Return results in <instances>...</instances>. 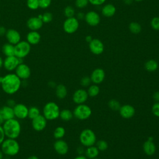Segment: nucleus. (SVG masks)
Instances as JSON below:
<instances>
[{"label":"nucleus","instance_id":"1","mask_svg":"<svg viewBox=\"0 0 159 159\" xmlns=\"http://www.w3.org/2000/svg\"><path fill=\"white\" fill-rule=\"evenodd\" d=\"M21 80L15 73H8L1 76V87L2 91L9 95L16 93L21 87Z\"/></svg>","mask_w":159,"mask_h":159},{"label":"nucleus","instance_id":"2","mask_svg":"<svg viewBox=\"0 0 159 159\" xmlns=\"http://www.w3.org/2000/svg\"><path fill=\"white\" fill-rule=\"evenodd\" d=\"M2 128L6 138H18L21 132V125L16 118L5 120L2 124Z\"/></svg>","mask_w":159,"mask_h":159},{"label":"nucleus","instance_id":"3","mask_svg":"<svg viewBox=\"0 0 159 159\" xmlns=\"http://www.w3.org/2000/svg\"><path fill=\"white\" fill-rule=\"evenodd\" d=\"M0 146L3 154L7 156H15L20 151V145L16 139H5Z\"/></svg>","mask_w":159,"mask_h":159},{"label":"nucleus","instance_id":"4","mask_svg":"<svg viewBox=\"0 0 159 159\" xmlns=\"http://www.w3.org/2000/svg\"><path fill=\"white\" fill-rule=\"evenodd\" d=\"M43 116L47 120H55L60 116V110L59 106L55 102H48L43 107Z\"/></svg>","mask_w":159,"mask_h":159},{"label":"nucleus","instance_id":"5","mask_svg":"<svg viewBox=\"0 0 159 159\" xmlns=\"http://www.w3.org/2000/svg\"><path fill=\"white\" fill-rule=\"evenodd\" d=\"M81 143L85 147L93 146L96 142V137L94 132L89 129L83 130L80 135Z\"/></svg>","mask_w":159,"mask_h":159},{"label":"nucleus","instance_id":"6","mask_svg":"<svg viewBox=\"0 0 159 159\" xmlns=\"http://www.w3.org/2000/svg\"><path fill=\"white\" fill-rule=\"evenodd\" d=\"M73 114L76 118L80 120H85L91 116L92 111L88 106L81 104L75 108Z\"/></svg>","mask_w":159,"mask_h":159},{"label":"nucleus","instance_id":"7","mask_svg":"<svg viewBox=\"0 0 159 159\" xmlns=\"http://www.w3.org/2000/svg\"><path fill=\"white\" fill-rule=\"evenodd\" d=\"M31 50V45L27 41H20L15 45V56L22 59L27 57Z\"/></svg>","mask_w":159,"mask_h":159},{"label":"nucleus","instance_id":"8","mask_svg":"<svg viewBox=\"0 0 159 159\" xmlns=\"http://www.w3.org/2000/svg\"><path fill=\"white\" fill-rule=\"evenodd\" d=\"M79 26V20L75 17L66 18L63 24V30L68 34H72L76 32L78 30Z\"/></svg>","mask_w":159,"mask_h":159},{"label":"nucleus","instance_id":"9","mask_svg":"<svg viewBox=\"0 0 159 159\" xmlns=\"http://www.w3.org/2000/svg\"><path fill=\"white\" fill-rule=\"evenodd\" d=\"M21 60L22 59L17 58L15 55L6 57V58L4 60L3 66L7 71H14L16 69L17 66L22 63Z\"/></svg>","mask_w":159,"mask_h":159},{"label":"nucleus","instance_id":"10","mask_svg":"<svg viewBox=\"0 0 159 159\" xmlns=\"http://www.w3.org/2000/svg\"><path fill=\"white\" fill-rule=\"evenodd\" d=\"M16 73L15 74L20 79V80H27L30 78L31 75V70L30 67L24 63H20L16 69L15 70Z\"/></svg>","mask_w":159,"mask_h":159},{"label":"nucleus","instance_id":"11","mask_svg":"<svg viewBox=\"0 0 159 159\" xmlns=\"http://www.w3.org/2000/svg\"><path fill=\"white\" fill-rule=\"evenodd\" d=\"M15 118L18 119H25L28 117V107L22 103H18L13 107Z\"/></svg>","mask_w":159,"mask_h":159},{"label":"nucleus","instance_id":"12","mask_svg":"<svg viewBox=\"0 0 159 159\" xmlns=\"http://www.w3.org/2000/svg\"><path fill=\"white\" fill-rule=\"evenodd\" d=\"M84 19L89 25L92 27L97 26L101 22V17L99 14L94 11H90L86 12Z\"/></svg>","mask_w":159,"mask_h":159},{"label":"nucleus","instance_id":"13","mask_svg":"<svg viewBox=\"0 0 159 159\" xmlns=\"http://www.w3.org/2000/svg\"><path fill=\"white\" fill-rule=\"evenodd\" d=\"M89 48L92 53L99 55L103 53L104 46L102 42L98 39H93L89 43Z\"/></svg>","mask_w":159,"mask_h":159},{"label":"nucleus","instance_id":"14","mask_svg":"<svg viewBox=\"0 0 159 159\" xmlns=\"http://www.w3.org/2000/svg\"><path fill=\"white\" fill-rule=\"evenodd\" d=\"M47 120L42 114H40L32 120V127L37 132L43 130L47 126Z\"/></svg>","mask_w":159,"mask_h":159},{"label":"nucleus","instance_id":"15","mask_svg":"<svg viewBox=\"0 0 159 159\" xmlns=\"http://www.w3.org/2000/svg\"><path fill=\"white\" fill-rule=\"evenodd\" d=\"M88 98V93L83 89H78L75 91L73 95V101L78 104H83L86 101Z\"/></svg>","mask_w":159,"mask_h":159},{"label":"nucleus","instance_id":"16","mask_svg":"<svg viewBox=\"0 0 159 159\" xmlns=\"http://www.w3.org/2000/svg\"><path fill=\"white\" fill-rule=\"evenodd\" d=\"M5 36L8 43L14 45L20 41V33L14 29H9L7 30Z\"/></svg>","mask_w":159,"mask_h":159},{"label":"nucleus","instance_id":"17","mask_svg":"<svg viewBox=\"0 0 159 159\" xmlns=\"http://www.w3.org/2000/svg\"><path fill=\"white\" fill-rule=\"evenodd\" d=\"M42 20L39 17H30L27 21V26L30 30L37 31L43 25Z\"/></svg>","mask_w":159,"mask_h":159},{"label":"nucleus","instance_id":"18","mask_svg":"<svg viewBox=\"0 0 159 159\" xmlns=\"http://www.w3.org/2000/svg\"><path fill=\"white\" fill-rule=\"evenodd\" d=\"M105 78V72L102 68H98L94 70L91 75L90 78L91 81L94 84H100L101 83Z\"/></svg>","mask_w":159,"mask_h":159},{"label":"nucleus","instance_id":"19","mask_svg":"<svg viewBox=\"0 0 159 159\" xmlns=\"http://www.w3.org/2000/svg\"><path fill=\"white\" fill-rule=\"evenodd\" d=\"M53 148L55 152L59 155H65L68 152V145L67 143L61 139L57 140L54 144Z\"/></svg>","mask_w":159,"mask_h":159},{"label":"nucleus","instance_id":"20","mask_svg":"<svg viewBox=\"0 0 159 159\" xmlns=\"http://www.w3.org/2000/svg\"><path fill=\"white\" fill-rule=\"evenodd\" d=\"M119 111L121 117L124 119L132 118L135 112L134 107L130 104H125L120 106Z\"/></svg>","mask_w":159,"mask_h":159},{"label":"nucleus","instance_id":"21","mask_svg":"<svg viewBox=\"0 0 159 159\" xmlns=\"http://www.w3.org/2000/svg\"><path fill=\"white\" fill-rule=\"evenodd\" d=\"M0 114L2 116L4 120L15 118L13 107H9L7 105L3 106L0 108Z\"/></svg>","mask_w":159,"mask_h":159},{"label":"nucleus","instance_id":"22","mask_svg":"<svg viewBox=\"0 0 159 159\" xmlns=\"http://www.w3.org/2000/svg\"><path fill=\"white\" fill-rule=\"evenodd\" d=\"M116 12V7L111 3L106 4L101 9V14L106 17H111L114 16Z\"/></svg>","mask_w":159,"mask_h":159},{"label":"nucleus","instance_id":"23","mask_svg":"<svg viewBox=\"0 0 159 159\" xmlns=\"http://www.w3.org/2000/svg\"><path fill=\"white\" fill-rule=\"evenodd\" d=\"M41 39V36L37 31L30 30L27 35V42L30 45L38 44Z\"/></svg>","mask_w":159,"mask_h":159},{"label":"nucleus","instance_id":"24","mask_svg":"<svg viewBox=\"0 0 159 159\" xmlns=\"http://www.w3.org/2000/svg\"><path fill=\"white\" fill-rule=\"evenodd\" d=\"M143 150L147 155H152L156 151V146L155 143L150 140H147L143 145Z\"/></svg>","mask_w":159,"mask_h":159},{"label":"nucleus","instance_id":"25","mask_svg":"<svg viewBox=\"0 0 159 159\" xmlns=\"http://www.w3.org/2000/svg\"><path fill=\"white\" fill-rule=\"evenodd\" d=\"M2 51L6 57L15 55V45L10 43H6L3 45Z\"/></svg>","mask_w":159,"mask_h":159},{"label":"nucleus","instance_id":"26","mask_svg":"<svg viewBox=\"0 0 159 159\" xmlns=\"http://www.w3.org/2000/svg\"><path fill=\"white\" fill-rule=\"evenodd\" d=\"M67 93V89L65 85L60 84L55 87V94L58 99H64L66 96Z\"/></svg>","mask_w":159,"mask_h":159},{"label":"nucleus","instance_id":"27","mask_svg":"<svg viewBox=\"0 0 159 159\" xmlns=\"http://www.w3.org/2000/svg\"><path fill=\"white\" fill-rule=\"evenodd\" d=\"M144 67L147 71L149 72H153L158 69V63L156 60L153 59H150L145 63Z\"/></svg>","mask_w":159,"mask_h":159},{"label":"nucleus","instance_id":"28","mask_svg":"<svg viewBox=\"0 0 159 159\" xmlns=\"http://www.w3.org/2000/svg\"><path fill=\"white\" fill-rule=\"evenodd\" d=\"M85 154L87 158L93 159L94 158H96L98 155H99V150L96 147L90 146L87 148L85 152Z\"/></svg>","mask_w":159,"mask_h":159},{"label":"nucleus","instance_id":"29","mask_svg":"<svg viewBox=\"0 0 159 159\" xmlns=\"http://www.w3.org/2000/svg\"><path fill=\"white\" fill-rule=\"evenodd\" d=\"M73 112L70 110L65 109L60 111L59 117L61 120L64 121H69L73 118Z\"/></svg>","mask_w":159,"mask_h":159},{"label":"nucleus","instance_id":"30","mask_svg":"<svg viewBox=\"0 0 159 159\" xmlns=\"http://www.w3.org/2000/svg\"><path fill=\"white\" fill-rule=\"evenodd\" d=\"M130 32L134 34H138L142 31L141 25L137 22H132L129 25Z\"/></svg>","mask_w":159,"mask_h":159},{"label":"nucleus","instance_id":"31","mask_svg":"<svg viewBox=\"0 0 159 159\" xmlns=\"http://www.w3.org/2000/svg\"><path fill=\"white\" fill-rule=\"evenodd\" d=\"M40 114V111L37 107L32 106L30 108H29L28 117L29 119H30L31 120L35 118L36 117H37Z\"/></svg>","mask_w":159,"mask_h":159},{"label":"nucleus","instance_id":"32","mask_svg":"<svg viewBox=\"0 0 159 159\" xmlns=\"http://www.w3.org/2000/svg\"><path fill=\"white\" fill-rule=\"evenodd\" d=\"M65 134V129L61 126H58L53 131V137L56 139H61Z\"/></svg>","mask_w":159,"mask_h":159},{"label":"nucleus","instance_id":"33","mask_svg":"<svg viewBox=\"0 0 159 159\" xmlns=\"http://www.w3.org/2000/svg\"><path fill=\"white\" fill-rule=\"evenodd\" d=\"M87 93L90 97H95L99 93V88L96 84L91 85L89 87Z\"/></svg>","mask_w":159,"mask_h":159},{"label":"nucleus","instance_id":"34","mask_svg":"<svg viewBox=\"0 0 159 159\" xmlns=\"http://www.w3.org/2000/svg\"><path fill=\"white\" fill-rule=\"evenodd\" d=\"M63 13H64L65 16L66 17V18L74 17V16L75 14V10L74 7H72L71 6H67L65 7Z\"/></svg>","mask_w":159,"mask_h":159},{"label":"nucleus","instance_id":"35","mask_svg":"<svg viewBox=\"0 0 159 159\" xmlns=\"http://www.w3.org/2000/svg\"><path fill=\"white\" fill-rule=\"evenodd\" d=\"M108 106L109 108L113 111H118L120 107V104L116 99H111L108 102Z\"/></svg>","mask_w":159,"mask_h":159},{"label":"nucleus","instance_id":"36","mask_svg":"<svg viewBox=\"0 0 159 159\" xmlns=\"http://www.w3.org/2000/svg\"><path fill=\"white\" fill-rule=\"evenodd\" d=\"M27 6L31 10H36L39 7V0H27Z\"/></svg>","mask_w":159,"mask_h":159},{"label":"nucleus","instance_id":"37","mask_svg":"<svg viewBox=\"0 0 159 159\" xmlns=\"http://www.w3.org/2000/svg\"><path fill=\"white\" fill-rule=\"evenodd\" d=\"M96 147L98 148L99 151H105L108 147V144L106 140H100L97 142Z\"/></svg>","mask_w":159,"mask_h":159},{"label":"nucleus","instance_id":"38","mask_svg":"<svg viewBox=\"0 0 159 159\" xmlns=\"http://www.w3.org/2000/svg\"><path fill=\"white\" fill-rule=\"evenodd\" d=\"M53 19V15L51 12H46L42 14V20L43 23H49Z\"/></svg>","mask_w":159,"mask_h":159},{"label":"nucleus","instance_id":"39","mask_svg":"<svg viewBox=\"0 0 159 159\" xmlns=\"http://www.w3.org/2000/svg\"><path fill=\"white\" fill-rule=\"evenodd\" d=\"M150 25L155 30H159V17H154L150 20Z\"/></svg>","mask_w":159,"mask_h":159},{"label":"nucleus","instance_id":"40","mask_svg":"<svg viewBox=\"0 0 159 159\" xmlns=\"http://www.w3.org/2000/svg\"><path fill=\"white\" fill-rule=\"evenodd\" d=\"M88 0H76L75 1V5L79 9H83L86 7L88 4Z\"/></svg>","mask_w":159,"mask_h":159},{"label":"nucleus","instance_id":"41","mask_svg":"<svg viewBox=\"0 0 159 159\" xmlns=\"http://www.w3.org/2000/svg\"><path fill=\"white\" fill-rule=\"evenodd\" d=\"M39 7L42 9H47L48 7L52 2V0H39Z\"/></svg>","mask_w":159,"mask_h":159},{"label":"nucleus","instance_id":"42","mask_svg":"<svg viewBox=\"0 0 159 159\" xmlns=\"http://www.w3.org/2000/svg\"><path fill=\"white\" fill-rule=\"evenodd\" d=\"M91 82V80L90 77L84 76L83 78H81V80L80 81V84L81 86H83L84 87H86L90 84Z\"/></svg>","mask_w":159,"mask_h":159},{"label":"nucleus","instance_id":"43","mask_svg":"<svg viewBox=\"0 0 159 159\" xmlns=\"http://www.w3.org/2000/svg\"><path fill=\"white\" fill-rule=\"evenodd\" d=\"M152 112L154 116L157 117H159V102H156L152 106Z\"/></svg>","mask_w":159,"mask_h":159},{"label":"nucleus","instance_id":"44","mask_svg":"<svg viewBox=\"0 0 159 159\" xmlns=\"http://www.w3.org/2000/svg\"><path fill=\"white\" fill-rule=\"evenodd\" d=\"M88 2L93 6H101L105 3L106 0H88Z\"/></svg>","mask_w":159,"mask_h":159},{"label":"nucleus","instance_id":"45","mask_svg":"<svg viewBox=\"0 0 159 159\" xmlns=\"http://www.w3.org/2000/svg\"><path fill=\"white\" fill-rule=\"evenodd\" d=\"M6 139V135L2 128V125H0V145L2 143V142L4 140Z\"/></svg>","mask_w":159,"mask_h":159},{"label":"nucleus","instance_id":"46","mask_svg":"<svg viewBox=\"0 0 159 159\" xmlns=\"http://www.w3.org/2000/svg\"><path fill=\"white\" fill-rule=\"evenodd\" d=\"M16 104V101L12 99H9L6 102V105L11 107H14Z\"/></svg>","mask_w":159,"mask_h":159},{"label":"nucleus","instance_id":"47","mask_svg":"<svg viewBox=\"0 0 159 159\" xmlns=\"http://www.w3.org/2000/svg\"><path fill=\"white\" fill-rule=\"evenodd\" d=\"M153 99L155 102H159V91H156L153 93Z\"/></svg>","mask_w":159,"mask_h":159},{"label":"nucleus","instance_id":"48","mask_svg":"<svg viewBox=\"0 0 159 159\" xmlns=\"http://www.w3.org/2000/svg\"><path fill=\"white\" fill-rule=\"evenodd\" d=\"M84 16H85V14H84L82 12H79L76 14V18L79 20H81V19H84Z\"/></svg>","mask_w":159,"mask_h":159},{"label":"nucleus","instance_id":"49","mask_svg":"<svg viewBox=\"0 0 159 159\" xmlns=\"http://www.w3.org/2000/svg\"><path fill=\"white\" fill-rule=\"evenodd\" d=\"M6 29L4 26H0V36H4L6 35Z\"/></svg>","mask_w":159,"mask_h":159},{"label":"nucleus","instance_id":"50","mask_svg":"<svg viewBox=\"0 0 159 159\" xmlns=\"http://www.w3.org/2000/svg\"><path fill=\"white\" fill-rule=\"evenodd\" d=\"M93 38L92 37V36H91V35H88L86 36V37H85V40H86V42L89 43V42L93 40Z\"/></svg>","mask_w":159,"mask_h":159},{"label":"nucleus","instance_id":"51","mask_svg":"<svg viewBox=\"0 0 159 159\" xmlns=\"http://www.w3.org/2000/svg\"><path fill=\"white\" fill-rule=\"evenodd\" d=\"M133 0H124V2L126 5H130L132 3Z\"/></svg>","mask_w":159,"mask_h":159},{"label":"nucleus","instance_id":"52","mask_svg":"<svg viewBox=\"0 0 159 159\" xmlns=\"http://www.w3.org/2000/svg\"><path fill=\"white\" fill-rule=\"evenodd\" d=\"M74 159H88L87 157H84V156H83V155H79L78 157H76V158H75Z\"/></svg>","mask_w":159,"mask_h":159},{"label":"nucleus","instance_id":"53","mask_svg":"<svg viewBox=\"0 0 159 159\" xmlns=\"http://www.w3.org/2000/svg\"><path fill=\"white\" fill-rule=\"evenodd\" d=\"M4 121H5L4 119H3L2 116L0 114V125H2V124L4 122Z\"/></svg>","mask_w":159,"mask_h":159},{"label":"nucleus","instance_id":"54","mask_svg":"<svg viewBox=\"0 0 159 159\" xmlns=\"http://www.w3.org/2000/svg\"><path fill=\"white\" fill-rule=\"evenodd\" d=\"M27 159H39V158L35 155H32V156H30L29 157H28Z\"/></svg>","mask_w":159,"mask_h":159},{"label":"nucleus","instance_id":"55","mask_svg":"<svg viewBox=\"0 0 159 159\" xmlns=\"http://www.w3.org/2000/svg\"><path fill=\"white\" fill-rule=\"evenodd\" d=\"M3 62H4V60H2V57H0V68L3 66Z\"/></svg>","mask_w":159,"mask_h":159},{"label":"nucleus","instance_id":"56","mask_svg":"<svg viewBox=\"0 0 159 159\" xmlns=\"http://www.w3.org/2000/svg\"><path fill=\"white\" fill-rule=\"evenodd\" d=\"M3 156H4V154H3L2 152L1 151V150H0V159H2Z\"/></svg>","mask_w":159,"mask_h":159},{"label":"nucleus","instance_id":"57","mask_svg":"<svg viewBox=\"0 0 159 159\" xmlns=\"http://www.w3.org/2000/svg\"><path fill=\"white\" fill-rule=\"evenodd\" d=\"M133 1H136V2H141V1H143V0H133Z\"/></svg>","mask_w":159,"mask_h":159},{"label":"nucleus","instance_id":"58","mask_svg":"<svg viewBox=\"0 0 159 159\" xmlns=\"http://www.w3.org/2000/svg\"><path fill=\"white\" fill-rule=\"evenodd\" d=\"M1 76L0 77V87H1Z\"/></svg>","mask_w":159,"mask_h":159},{"label":"nucleus","instance_id":"59","mask_svg":"<svg viewBox=\"0 0 159 159\" xmlns=\"http://www.w3.org/2000/svg\"><path fill=\"white\" fill-rule=\"evenodd\" d=\"M93 159H99V158H93Z\"/></svg>","mask_w":159,"mask_h":159},{"label":"nucleus","instance_id":"60","mask_svg":"<svg viewBox=\"0 0 159 159\" xmlns=\"http://www.w3.org/2000/svg\"><path fill=\"white\" fill-rule=\"evenodd\" d=\"M0 17H1V14H0Z\"/></svg>","mask_w":159,"mask_h":159}]
</instances>
